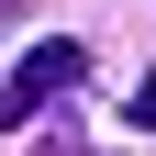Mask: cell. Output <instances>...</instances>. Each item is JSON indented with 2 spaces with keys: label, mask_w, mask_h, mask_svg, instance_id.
<instances>
[{
  "label": "cell",
  "mask_w": 156,
  "mask_h": 156,
  "mask_svg": "<svg viewBox=\"0 0 156 156\" xmlns=\"http://www.w3.org/2000/svg\"><path fill=\"white\" fill-rule=\"evenodd\" d=\"M0 11H23V0H0Z\"/></svg>",
  "instance_id": "277c9868"
},
{
  "label": "cell",
  "mask_w": 156,
  "mask_h": 156,
  "mask_svg": "<svg viewBox=\"0 0 156 156\" xmlns=\"http://www.w3.org/2000/svg\"><path fill=\"white\" fill-rule=\"evenodd\" d=\"M34 156H89V134H78V123H56V134H45Z\"/></svg>",
  "instance_id": "7a4b0ae2"
},
{
  "label": "cell",
  "mask_w": 156,
  "mask_h": 156,
  "mask_svg": "<svg viewBox=\"0 0 156 156\" xmlns=\"http://www.w3.org/2000/svg\"><path fill=\"white\" fill-rule=\"evenodd\" d=\"M134 134H156V78H145V89H134Z\"/></svg>",
  "instance_id": "3957f363"
},
{
  "label": "cell",
  "mask_w": 156,
  "mask_h": 156,
  "mask_svg": "<svg viewBox=\"0 0 156 156\" xmlns=\"http://www.w3.org/2000/svg\"><path fill=\"white\" fill-rule=\"evenodd\" d=\"M78 78H89V45H67V34H56V45H34L23 67L0 78V123H34L45 101H67Z\"/></svg>",
  "instance_id": "6da1fadb"
}]
</instances>
